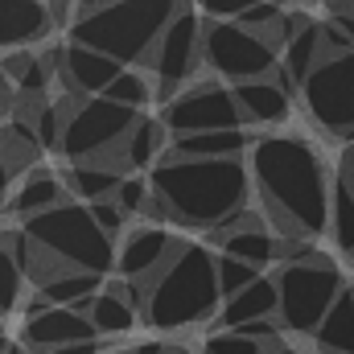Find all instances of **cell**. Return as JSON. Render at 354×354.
Here are the masks:
<instances>
[{"label": "cell", "instance_id": "cell-1", "mask_svg": "<svg viewBox=\"0 0 354 354\" xmlns=\"http://www.w3.org/2000/svg\"><path fill=\"white\" fill-rule=\"evenodd\" d=\"M248 177L260 189L268 218L280 227V235L309 243L326 231L330 214V177L317 157V149L305 136H260L252 140Z\"/></svg>", "mask_w": 354, "mask_h": 354}, {"label": "cell", "instance_id": "cell-2", "mask_svg": "<svg viewBox=\"0 0 354 354\" xmlns=\"http://www.w3.org/2000/svg\"><path fill=\"white\" fill-rule=\"evenodd\" d=\"M149 198L169 223L218 231L227 218L248 210L252 177L243 161H181L161 153L149 177Z\"/></svg>", "mask_w": 354, "mask_h": 354}, {"label": "cell", "instance_id": "cell-3", "mask_svg": "<svg viewBox=\"0 0 354 354\" xmlns=\"http://www.w3.org/2000/svg\"><path fill=\"white\" fill-rule=\"evenodd\" d=\"M223 305L214 256L206 243H177L169 264L145 284V309L140 317L153 330H189L206 317H214Z\"/></svg>", "mask_w": 354, "mask_h": 354}, {"label": "cell", "instance_id": "cell-4", "mask_svg": "<svg viewBox=\"0 0 354 354\" xmlns=\"http://www.w3.org/2000/svg\"><path fill=\"white\" fill-rule=\"evenodd\" d=\"M177 12H181L177 0H115V4L79 12L66 33H71V46L95 50L120 62L124 71H132L136 62H149L157 37Z\"/></svg>", "mask_w": 354, "mask_h": 354}, {"label": "cell", "instance_id": "cell-5", "mask_svg": "<svg viewBox=\"0 0 354 354\" xmlns=\"http://www.w3.org/2000/svg\"><path fill=\"white\" fill-rule=\"evenodd\" d=\"M17 227L58 272H87V276L103 280L115 268V243L99 235L87 206H79L71 198L58 202L54 210H41V214L17 223Z\"/></svg>", "mask_w": 354, "mask_h": 354}, {"label": "cell", "instance_id": "cell-6", "mask_svg": "<svg viewBox=\"0 0 354 354\" xmlns=\"http://www.w3.org/2000/svg\"><path fill=\"white\" fill-rule=\"evenodd\" d=\"M272 280H276V322L280 330H292V334H313L346 288L342 272L322 252L305 264H280Z\"/></svg>", "mask_w": 354, "mask_h": 354}, {"label": "cell", "instance_id": "cell-7", "mask_svg": "<svg viewBox=\"0 0 354 354\" xmlns=\"http://www.w3.org/2000/svg\"><path fill=\"white\" fill-rule=\"evenodd\" d=\"M140 120V111H128L103 95L95 99H66V120H62V140L58 153L71 165L99 161L111 149H120V140L132 132V124Z\"/></svg>", "mask_w": 354, "mask_h": 354}, {"label": "cell", "instance_id": "cell-8", "mask_svg": "<svg viewBox=\"0 0 354 354\" xmlns=\"http://www.w3.org/2000/svg\"><path fill=\"white\" fill-rule=\"evenodd\" d=\"M198 62L218 75V79H231L235 87L239 83H256L268 79L280 58L276 50L268 46L264 37L239 29L235 21H202V46H198Z\"/></svg>", "mask_w": 354, "mask_h": 354}, {"label": "cell", "instance_id": "cell-9", "mask_svg": "<svg viewBox=\"0 0 354 354\" xmlns=\"http://www.w3.org/2000/svg\"><path fill=\"white\" fill-rule=\"evenodd\" d=\"M297 91L309 115L330 136H354V50L338 58H322Z\"/></svg>", "mask_w": 354, "mask_h": 354}, {"label": "cell", "instance_id": "cell-10", "mask_svg": "<svg viewBox=\"0 0 354 354\" xmlns=\"http://www.w3.org/2000/svg\"><path fill=\"white\" fill-rule=\"evenodd\" d=\"M161 128L165 136H194V132H227V128H243V115L235 107V95L218 83H202L194 91H181L174 99L161 103Z\"/></svg>", "mask_w": 354, "mask_h": 354}, {"label": "cell", "instance_id": "cell-11", "mask_svg": "<svg viewBox=\"0 0 354 354\" xmlns=\"http://www.w3.org/2000/svg\"><path fill=\"white\" fill-rule=\"evenodd\" d=\"M198 46H202V17L198 8H181L174 21L165 25V33L157 37L149 66H153V99H174L177 87L194 75L198 66Z\"/></svg>", "mask_w": 354, "mask_h": 354}, {"label": "cell", "instance_id": "cell-12", "mask_svg": "<svg viewBox=\"0 0 354 354\" xmlns=\"http://www.w3.org/2000/svg\"><path fill=\"white\" fill-rule=\"evenodd\" d=\"M21 309H25V330H21L25 342L21 346L29 354H46V351H58V346H75V342H99L87 313H79V309H54L37 292Z\"/></svg>", "mask_w": 354, "mask_h": 354}, {"label": "cell", "instance_id": "cell-13", "mask_svg": "<svg viewBox=\"0 0 354 354\" xmlns=\"http://www.w3.org/2000/svg\"><path fill=\"white\" fill-rule=\"evenodd\" d=\"M124 243L115 248V280H128L136 288H145L161 268L169 264V256L177 252V243L161 223H145V227H132L120 235Z\"/></svg>", "mask_w": 354, "mask_h": 354}, {"label": "cell", "instance_id": "cell-14", "mask_svg": "<svg viewBox=\"0 0 354 354\" xmlns=\"http://www.w3.org/2000/svg\"><path fill=\"white\" fill-rule=\"evenodd\" d=\"M120 62L95 54V50H83V46H62V62H58V79L66 87V99H95L111 87V79H120Z\"/></svg>", "mask_w": 354, "mask_h": 354}, {"label": "cell", "instance_id": "cell-15", "mask_svg": "<svg viewBox=\"0 0 354 354\" xmlns=\"http://www.w3.org/2000/svg\"><path fill=\"white\" fill-rule=\"evenodd\" d=\"M54 33V21L46 12V0H0V50H25L33 41H46Z\"/></svg>", "mask_w": 354, "mask_h": 354}, {"label": "cell", "instance_id": "cell-16", "mask_svg": "<svg viewBox=\"0 0 354 354\" xmlns=\"http://www.w3.org/2000/svg\"><path fill=\"white\" fill-rule=\"evenodd\" d=\"M231 95H235V107H239L243 124L280 128V124H288V115H292V95L280 87L272 75H268V79H256V83H239Z\"/></svg>", "mask_w": 354, "mask_h": 354}, {"label": "cell", "instance_id": "cell-17", "mask_svg": "<svg viewBox=\"0 0 354 354\" xmlns=\"http://www.w3.org/2000/svg\"><path fill=\"white\" fill-rule=\"evenodd\" d=\"M252 132L248 128H227V132H194V136H174L165 153H174L181 161H239L252 149Z\"/></svg>", "mask_w": 354, "mask_h": 354}, {"label": "cell", "instance_id": "cell-18", "mask_svg": "<svg viewBox=\"0 0 354 354\" xmlns=\"http://www.w3.org/2000/svg\"><path fill=\"white\" fill-rule=\"evenodd\" d=\"M264 317H276V280L272 276H256L248 288H239L235 297H227L218 305L223 330H239V326L264 322Z\"/></svg>", "mask_w": 354, "mask_h": 354}, {"label": "cell", "instance_id": "cell-19", "mask_svg": "<svg viewBox=\"0 0 354 354\" xmlns=\"http://www.w3.org/2000/svg\"><path fill=\"white\" fill-rule=\"evenodd\" d=\"M169 149V136H165V128H161V120H153V115H140L136 124H132V132L120 140V174L124 169H153L157 161H161V153Z\"/></svg>", "mask_w": 354, "mask_h": 354}, {"label": "cell", "instance_id": "cell-20", "mask_svg": "<svg viewBox=\"0 0 354 354\" xmlns=\"http://www.w3.org/2000/svg\"><path fill=\"white\" fill-rule=\"evenodd\" d=\"M58 177H62L66 198H71V202H79V206H91V202L111 198V194H115V185L124 181V174H120L115 165H103V161L66 165V174H58Z\"/></svg>", "mask_w": 354, "mask_h": 354}, {"label": "cell", "instance_id": "cell-21", "mask_svg": "<svg viewBox=\"0 0 354 354\" xmlns=\"http://www.w3.org/2000/svg\"><path fill=\"white\" fill-rule=\"evenodd\" d=\"M58 202H66V189H62V177L54 169H29V177H21L8 210L17 214V223L41 214V210H54Z\"/></svg>", "mask_w": 354, "mask_h": 354}, {"label": "cell", "instance_id": "cell-22", "mask_svg": "<svg viewBox=\"0 0 354 354\" xmlns=\"http://www.w3.org/2000/svg\"><path fill=\"white\" fill-rule=\"evenodd\" d=\"M218 256H231V260H239V264L264 272L272 260H280V243L268 235L264 223H252V227H239V231L223 235V239H218Z\"/></svg>", "mask_w": 354, "mask_h": 354}, {"label": "cell", "instance_id": "cell-23", "mask_svg": "<svg viewBox=\"0 0 354 354\" xmlns=\"http://www.w3.org/2000/svg\"><path fill=\"white\" fill-rule=\"evenodd\" d=\"M103 288L99 276H87V272H58L50 276L46 284H37V297L54 309H79L87 313V305L95 301V292Z\"/></svg>", "mask_w": 354, "mask_h": 354}, {"label": "cell", "instance_id": "cell-24", "mask_svg": "<svg viewBox=\"0 0 354 354\" xmlns=\"http://www.w3.org/2000/svg\"><path fill=\"white\" fill-rule=\"evenodd\" d=\"M87 322H91V330H95V338H120V334H128L136 326V309L111 284H103L95 292V301L87 305Z\"/></svg>", "mask_w": 354, "mask_h": 354}, {"label": "cell", "instance_id": "cell-25", "mask_svg": "<svg viewBox=\"0 0 354 354\" xmlns=\"http://www.w3.org/2000/svg\"><path fill=\"white\" fill-rule=\"evenodd\" d=\"M317 351L322 354H354V297L351 288H342V297L330 305V313L322 317V326L313 330Z\"/></svg>", "mask_w": 354, "mask_h": 354}, {"label": "cell", "instance_id": "cell-26", "mask_svg": "<svg viewBox=\"0 0 354 354\" xmlns=\"http://www.w3.org/2000/svg\"><path fill=\"white\" fill-rule=\"evenodd\" d=\"M37 157H41V145H37L33 128L25 120H4L0 124V161H4V169L12 177L29 174L37 165Z\"/></svg>", "mask_w": 354, "mask_h": 354}, {"label": "cell", "instance_id": "cell-27", "mask_svg": "<svg viewBox=\"0 0 354 354\" xmlns=\"http://www.w3.org/2000/svg\"><path fill=\"white\" fill-rule=\"evenodd\" d=\"M326 227L334 235V248L342 256H354V177L338 174V181L330 185V214Z\"/></svg>", "mask_w": 354, "mask_h": 354}, {"label": "cell", "instance_id": "cell-28", "mask_svg": "<svg viewBox=\"0 0 354 354\" xmlns=\"http://www.w3.org/2000/svg\"><path fill=\"white\" fill-rule=\"evenodd\" d=\"M25 292H29V280L12 256V243H8V227L0 231V317L21 309L25 305Z\"/></svg>", "mask_w": 354, "mask_h": 354}, {"label": "cell", "instance_id": "cell-29", "mask_svg": "<svg viewBox=\"0 0 354 354\" xmlns=\"http://www.w3.org/2000/svg\"><path fill=\"white\" fill-rule=\"evenodd\" d=\"M103 99L128 107V111H140L153 103V83L140 75V71H120V79H111V87L103 91Z\"/></svg>", "mask_w": 354, "mask_h": 354}, {"label": "cell", "instance_id": "cell-30", "mask_svg": "<svg viewBox=\"0 0 354 354\" xmlns=\"http://www.w3.org/2000/svg\"><path fill=\"white\" fill-rule=\"evenodd\" d=\"M62 120H66V103H50V99H41V103L33 107L29 128H33L41 153H46V149H58V140H62Z\"/></svg>", "mask_w": 354, "mask_h": 354}, {"label": "cell", "instance_id": "cell-31", "mask_svg": "<svg viewBox=\"0 0 354 354\" xmlns=\"http://www.w3.org/2000/svg\"><path fill=\"white\" fill-rule=\"evenodd\" d=\"M256 276H264V272L239 264V260H231V256H214V280H218V297H223V301L235 297L239 288H248Z\"/></svg>", "mask_w": 354, "mask_h": 354}, {"label": "cell", "instance_id": "cell-32", "mask_svg": "<svg viewBox=\"0 0 354 354\" xmlns=\"http://www.w3.org/2000/svg\"><path fill=\"white\" fill-rule=\"evenodd\" d=\"M111 202H115V210H120L124 218L145 214V206H149V185H145V177H124V181L115 185Z\"/></svg>", "mask_w": 354, "mask_h": 354}, {"label": "cell", "instance_id": "cell-33", "mask_svg": "<svg viewBox=\"0 0 354 354\" xmlns=\"http://www.w3.org/2000/svg\"><path fill=\"white\" fill-rule=\"evenodd\" d=\"M87 214H91V223L99 227V235H103V239H111V243H115V239L124 235V223H128V218L115 210V202H111V198H103V202H91Z\"/></svg>", "mask_w": 354, "mask_h": 354}, {"label": "cell", "instance_id": "cell-34", "mask_svg": "<svg viewBox=\"0 0 354 354\" xmlns=\"http://www.w3.org/2000/svg\"><path fill=\"white\" fill-rule=\"evenodd\" d=\"M206 354H264V346L243 338V334H235V330H214L206 338Z\"/></svg>", "mask_w": 354, "mask_h": 354}, {"label": "cell", "instance_id": "cell-35", "mask_svg": "<svg viewBox=\"0 0 354 354\" xmlns=\"http://www.w3.org/2000/svg\"><path fill=\"white\" fill-rule=\"evenodd\" d=\"M256 0H198V17L202 21H239Z\"/></svg>", "mask_w": 354, "mask_h": 354}, {"label": "cell", "instance_id": "cell-36", "mask_svg": "<svg viewBox=\"0 0 354 354\" xmlns=\"http://www.w3.org/2000/svg\"><path fill=\"white\" fill-rule=\"evenodd\" d=\"M276 17H280V4H276V0H256V4L235 21V25H239V29H248V33H256V37H264V29L276 21Z\"/></svg>", "mask_w": 354, "mask_h": 354}, {"label": "cell", "instance_id": "cell-37", "mask_svg": "<svg viewBox=\"0 0 354 354\" xmlns=\"http://www.w3.org/2000/svg\"><path fill=\"white\" fill-rule=\"evenodd\" d=\"M12 107H17V87H12V83L0 75V124L12 115Z\"/></svg>", "mask_w": 354, "mask_h": 354}, {"label": "cell", "instance_id": "cell-38", "mask_svg": "<svg viewBox=\"0 0 354 354\" xmlns=\"http://www.w3.org/2000/svg\"><path fill=\"white\" fill-rule=\"evenodd\" d=\"M46 354H99V342H75V346H58V351Z\"/></svg>", "mask_w": 354, "mask_h": 354}, {"label": "cell", "instance_id": "cell-39", "mask_svg": "<svg viewBox=\"0 0 354 354\" xmlns=\"http://www.w3.org/2000/svg\"><path fill=\"white\" fill-rule=\"evenodd\" d=\"M128 354H165V342H157V338H149V342H136Z\"/></svg>", "mask_w": 354, "mask_h": 354}, {"label": "cell", "instance_id": "cell-40", "mask_svg": "<svg viewBox=\"0 0 354 354\" xmlns=\"http://www.w3.org/2000/svg\"><path fill=\"white\" fill-rule=\"evenodd\" d=\"M103 4H115V0H75V8H79V12H91V8H103ZM79 12H75V17H79Z\"/></svg>", "mask_w": 354, "mask_h": 354}, {"label": "cell", "instance_id": "cell-41", "mask_svg": "<svg viewBox=\"0 0 354 354\" xmlns=\"http://www.w3.org/2000/svg\"><path fill=\"white\" fill-rule=\"evenodd\" d=\"M342 174H346V177H354V145L346 149V161H342Z\"/></svg>", "mask_w": 354, "mask_h": 354}, {"label": "cell", "instance_id": "cell-42", "mask_svg": "<svg viewBox=\"0 0 354 354\" xmlns=\"http://www.w3.org/2000/svg\"><path fill=\"white\" fill-rule=\"evenodd\" d=\"M4 354H29V351H25V346H17V342H8V351H4Z\"/></svg>", "mask_w": 354, "mask_h": 354}, {"label": "cell", "instance_id": "cell-43", "mask_svg": "<svg viewBox=\"0 0 354 354\" xmlns=\"http://www.w3.org/2000/svg\"><path fill=\"white\" fill-rule=\"evenodd\" d=\"M268 354H301V351H292V346H276V351H268Z\"/></svg>", "mask_w": 354, "mask_h": 354}, {"label": "cell", "instance_id": "cell-44", "mask_svg": "<svg viewBox=\"0 0 354 354\" xmlns=\"http://www.w3.org/2000/svg\"><path fill=\"white\" fill-rule=\"evenodd\" d=\"M165 354H189L185 346H165Z\"/></svg>", "mask_w": 354, "mask_h": 354}, {"label": "cell", "instance_id": "cell-45", "mask_svg": "<svg viewBox=\"0 0 354 354\" xmlns=\"http://www.w3.org/2000/svg\"><path fill=\"white\" fill-rule=\"evenodd\" d=\"M342 12H351L354 17V0H342Z\"/></svg>", "mask_w": 354, "mask_h": 354}, {"label": "cell", "instance_id": "cell-46", "mask_svg": "<svg viewBox=\"0 0 354 354\" xmlns=\"http://www.w3.org/2000/svg\"><path fill=\"white\" fill-rule=\"evenodd\" d=\"M8 351V338H4V334H0V354Z\"/></svg>", "mask_w": 354, "mask_h": 354}]
</instances>
